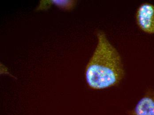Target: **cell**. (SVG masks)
<instances>
[{
  "label": "cell",
  "mask_w": 154,
  "mask_h": 115,
  "mask_svg": "<svg viewBox=\"0 0 154 115\" xmlns=\"http://www.w3.org/2000/svg\"><path fill=\"white\" fill-rule=\"evenodd\" d=\"M128 115H154V90L148 89Z\"/></svg>",
  "instance_id": "obj_3"
},
{
  "label": "cell",
  "mask_w": 154,
  "mask_h": 115,
  "mask_svg": "<svg viewBox=\"0 0 154 115\" xmlns=\"http://www.w3.org/2000/svg\"><path fill=\"white\" fill-rule=\"evenodd\" d=\"M97 44L85 71L86 83L91 89L100 90L118 86L125 76L122 60L106 34L98 31Z\"/></svg>",
  "instance_id": "obj_1"
},
{
  "label": "cell",
  "mask_w": 154,
  "mask_h": 115,
  "mask_svg": "<svg viewBox=\"0 0 154 115\" xmlns=\"http://www.w3.org/2000/svg\"><path fill=\"white\" fill-rule=\"evenodd\" d=\"M136 23L139 29L148 34H154V5L148 2L142 4L136 13Z\"/></svg>",
  "instance_id": "obj_2"
}]
</instances>
